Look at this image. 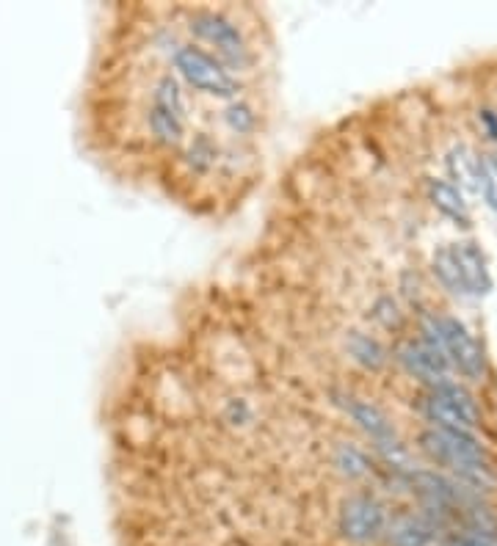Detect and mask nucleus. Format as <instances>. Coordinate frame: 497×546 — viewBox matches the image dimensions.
<instances>
[{"mask_svg": "<svg viewBox=\"0 0 497 546\" xmlns=\"http://www.w3.org/2000/svg\"><path fill=\"white\" fill-rule=\"evenodd\" d=\"M188 39L219 58L232 75L260 89H279L282 47L277 25L260 3H169Z\"/></svg>", "mask_w": 497, "mask_h": 546, "instance_id": "obj_1", "label": "nucleus"}, {"mask_svg": "<svg viewBox=\"0 0 497 546\" xmlns=\"http://www.w3.org/2000/svg\"><path fill=\"white\" fill-rule=\"evenodd\" d=\"M390 516H393V511L387 508L382 494L368 483H362V486H354L340 497L332 527H335V535L343 544L370 546L384 541Z\"/></svg>", "mask_w": 497, "mask_h": 546, "instance_id": "obj_2", "label": "nucleus"}, {"mask_svg": "<svg viewBox=\"0 0 497 546\" xmlns=\"http://www.w3.org/2000/svg\"><path fill=\"white\" fill-rule=\"evenodd\" d=\"M412 409L426 425L445 428V431L478 433L481 420H484L475 392L459 378L437 384V387H423L420 395L412 400Z\"/></svg>", "mask_w": 497, "mask_h": 546, "instance_id": "obj_3", "label": "nucleus"}, {"mask_svg": "<svg viewBox=\"0 0 497 546\" xmlns=\"http://www.w3.org/2000/svg\"><path fill=\"white\" fill-rule=\"evenodd\" d=\"M440 337L453 373L462 376L464 381H470V384H481L486 373H489V362H486L484 345L475 337L473 329L462 318L442 312Z\"/></svg>", "mask_w": 497, "mask_h": 546, "instance_id": "obj_4", "label": "nucleus"}, {"mask_svg": "<svg viewBox=\"0 0 497 546\" xmlns=\"http://www.w3.org/2000/svg\"><path fill=\"white\" fill-rule=\"evenodd\" d=\"M453 257H456V265H459V273H462L470 296H484L492 290V276H489L484 249L475 240H456Z\"/></svg>", "mask_w": 497, "mask_h": 546, "instance_id": "obj_5", "label": "nucleus"}, {"mask_svg": "<svg viewBox=\"0 0 497 546\" xmlns=\"http://www.w3.org/2000/svg\"><path fill=\"white\" fill-rule=\"evenodd\" d=\"M426 196L431 205L440 210L442 216L451 218L456 227H470L473 224V213H470V202L467 196L442 177H426Z\"/></svg>", "mask_w": 497, "mask_h": 546, "instance_id": "obj_6", "label": "nucleus"}]
</instances>
